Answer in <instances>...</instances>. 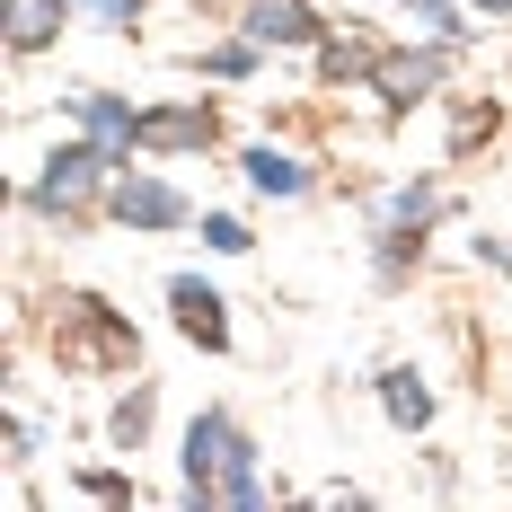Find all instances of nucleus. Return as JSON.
<instances>
[{"mask_svg": "<svg viewBox=\"0 0 512 512\" xmlns=\"http://www.w3.org/2000/svg\"><path fill=\"white\" fill-rule=\"evenodd\" d=\"M186 504H239V512L265 504V486H256V442L230 415H195V433H186Z\"/></svg>", "mask_w": 512, "mask_h": 512, "instance_id": "obj_1", "label": "nucleus"}, {"mask_svg": "<svg viewBox=\"0 0 512 512\" xmlns=\"http://www.w3.org/2000/svg\"><path fill=\"white\" fill-rule=\"evenodd\" d=\"M133 151H115V142H62V151L45 159V177H36V195L27 204L36 212H80L89 195H98V177L106 168H124Z\"/></svg>", "mask_w": 512, "mask_h": 512, "instance_id": "obj_2", "label": "nucleus"}, {"mask_svg": "<svg viewBox=\"0 0 512 512\" xmlns=\"http://www.w3.org/2000/svg\"><path fill=\"white\" fill-rule=\"evenodd\" d=\"M62 318L80 327V345H62V362H133V336L115 327V309H106V301L80 292V301H62Z\"/></svg>", "mask_w": 512, "mask_h": 512, "instance_id": "obj_3", "label": "nucleus"}, {"mask_svg": "<svg viewBox=\"0 0 512 512\" xmlns=\"http://www.w3.org/2000/svg\"><path fill=\"white\" fill-rule=\"evenodd\" d=\"M115 221H133V230H177V221H186V195H177L168 177H115Z\"/></svg>", "mask_w": 512, "mask_h": 512, "instance_id": "obj_4", "label": "nucleus"}, {"mask_svg": "<svg viewBox=\"0 0 512 512\" xmlns=\"http://www.w3.org/2000/svg\"><path fill=\"white\" fill-rule=\"evenodd\" d=\"M239 27H248V45H327L318 9H301V0H256Z\"/></svg>", "mask_w": 512, "mask_h": 512, "instance_id": "obj_5", "label": "nucleus"}, {"mask_svg": "<svg viewBox=\"0 0 512 512\" xmlns=\"http://www.w3.org/2000/svg\"><path fill=\"white\" fill-rule=\"evenodd\" d=\"M133 142H142V151H204V142H212V106L204 98H195V106H159V115L133 124Z\"/></svg>", "mask_w": 512, "mask_h": 512, "instance_id": "obj_6", "label": "nucleus"}, {"mask_svg": "<svg viewBox=\"0 0 512 512\" xmlns=\"http://www.w3.org/2000/svg\"><path fill=\"white\" fill-rule=\"evenodd\" d=\"M168 309H177V327H186L195 345H212V354L230 345V318H221V292H212V283L177 274V283H168Z\"/></svg>", "mask_w": 512, "mask_h": 512, "instance_id": "obj_7", "label": "nucleus"}, {"mask_svg": "<svg viewBox=\"0 0 512 512\" xmlns=\"http://www.w3.org/2000/svg\"><path fill=\"white\" fill-rule=\"evenodd\" d=\"M371 80L389 106H415L433 80H442V53H371Z\"/></svg>", "mask_w": 512, "mask_h": 512, "instance_id": "obj_8", "label": "nucleus"}, {"mask_svg": "<svg viewBox=\"0 0 512 512\" xmlns=\"http://www.w3.org/2000/svg\"><path fill=\"white\" fill-rule=\"evenodd\" d=\"M71 115H80V124H89L98 142H115V151H133V124H142V115H133V106H115L106 89H80V98H71Z\"/></svg>", "mask_w": 512, "mask_h": 512, "instance_id": "obj_9", "label": "nucleus"}, {"mask_svg": "<svg viewBox=\"0 0 512 512\" xmlns=\"http://www.w3.org/2000/svg\"><path fill=\"white\" fill-rule=\"evenodd\" d=\"M380 407L398 415L407 433H424V424H433V389H424L415 371H380Z\"/></svg>", "mask_w": 512, "mask_h": 512, "instance_id": "obj_10", "label": "nucleus"}, {"mask_svg": "<svg viewBox=\"0 0 512 512\" xmlns=\"http://www.w3.org/2000/svg\"><path fill=\"white\" fill-rule=\"evenodd\" d=\"M62 9H71V0H9V45H18V53L53 45V27H62Z\"/></svg>", "mask_w": 512, "mask_h": 512, "instance_id": "obj_11", "label": "nucleus"}, {"mask_svg": "<svg viewBox=\"0 0 512 512\" xmlns=\"http://www.w3.org/2000/svg\"><path fill=\"white\" fill-rule=\"evenodd\" d=\"M248 186H256V195H301L309 168L292 151H248Z\"/></svg>", "mask_w": 512, "mask_h": 512, "instance_id": "obj_12", "label": "nucleus"}, {"mask_svg": "<svg viewBox=\"0 0 512 512\" xmlns=\"http://www.w3.org/2000/svg\"><path fill=\"white\" fill-rule=\"evenodd\" d=\"M142 433H151V389L115 398V442H124V451H142Z\"/></svg>", "mask_w": 512, "mask_h": 512, "instance_id": "obj_13", "label": "nucleus"}, {"mask_svg": "<svg viewBox=\"0 0 512 512\" xmlns=\"http://www.w3.org/2000/svg\"><path fill=\"white\" fill-rule=\"evenodd\" d=\"M248 62H256V45H221V53H204V71H212V80H239Z\"/></svg>", "mask_w": 512, "mask_h": 512, "instance_id": "obj_14", "label": "nucleus"}, {"mask_svg": "<svg viewBox=\"0 0 512 512\" xmlns=\"http://www.w3.org/2000/svg\"><path fill=\"white\" fill-rule=\"evenodd\" d=\"M204 239H212V248H221V256H239V248H248V230H239L230 212H212V221H204Z\"/></svg>", "mask_w": 512, "mask_h": 512, "instance_id": "obj_15", "label": "nucleus"}, {"mask_svg": "<svg viewBox=\"0 0 512 512\" xmlns=\"http://www.w3.org/2000/svg\"><path fill=\"white\" fill-rule=\"evenodd\" d=\"M415 18H424L433 36H460V18H451V0H415Z\"/></svg>", "mask_w": 512, "mask_h": 512, "instance_id": "obj_16", "label": "nucleus"}, {"mask_svg": "<svg viewBox=\"0 0 512 512\" xmlns=\"http://www.w3.org/2000/svg\"><path fill=\"white\" fill-rule=\"evenodd\" d=\"M71 9H98V18H115V27H133V18H142V0H71Z\"/></svg>", "mask_w": 512, "mask_h": 512, "instance_id": "obj_17", "label": "nucleus"}, {"mask_svg": "<svg viewBox=\"0 0 512 512\" xmlns=\"http://www.w3.org/2000/svg\"><path fill=\"white\" fill-rule=\"evenodd\" d=\"M477 9H512V0H477Z\"/></svg>", "mask_w": 512, "mask_h": 512, "instance_id": "obj_18", "label": "nucleus"}]
</instances>
